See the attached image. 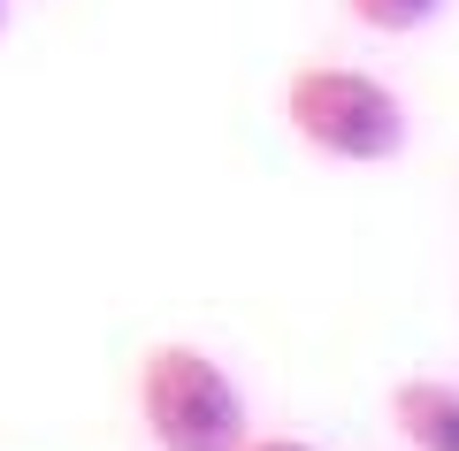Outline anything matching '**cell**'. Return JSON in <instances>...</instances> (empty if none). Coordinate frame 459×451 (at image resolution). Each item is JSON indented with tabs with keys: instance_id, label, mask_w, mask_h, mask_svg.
Returning <instances> with one entry per match:
<instances>
[{
	"instance_id": "obj_1",
	"label": "cell",
	"mask_w": 459,
	"mask_h": 451,
	"mask_svg": "<svg viewBox=\"0 0 459 451\" xmlns=\"http://www.w3.org/2000/svg\"><path fill=\"white\" fill-rule=\"evenodd\" d=\"M276 115L314 161L337 169H391L413 145L406 92L360 62H299L276 92Z\"/></svg>"
},
{
	"instance_id": "obj_2",
	"label": "cell",
	"mask_w": 459,
	"mask_h": 451,
	"mask_svg": "<svg viewBox=\"0 0 459 451\" xmlns=\"http://www.w3.org/2000/svg\"><path fill=\"white\" fill-rule=\"evenodd\" d=\"M131 405L153 451H238L253 436L246 383L192 337H161L138 352Z\"/></svg>"
},
{
	"instance_id": "obj_3",
	"label": "cell",
	"mask_w": 459,
	"mask_h": 451,
	"mask_svg": "<svg viewBox=\"0 0 459 451\" xmlns=\"http://www.w3.org/2000/svg\"><path fill=\"white\" fill-rule=\"evenodd\" d=\"M383 413H391V436L406 451H459V383L452 375H398Z\"/></svg>"
},
{
	"instance_id": "obj_4",
	"label": "cell",
	"mask_w": 459,
	"mask_h": 451,
	"mask_svg": "<svg viewBox=\"0 0 459 451\" xmlns=\"http://www.w3.org/2000/svg\"><path fill=\"white\" fill-rule=\"evenodd\" d=\"M337 8L360 23V31H376V39H413V31H429L452 0H337Z\"/></svg>"
},
{
	"instance_id": "obj_5",
	"label": "cell",
	"mask_w": 459,
	"mask_h": 451,
	"mask_svg": "<svg viewBox=\"0 0 459 451\" xmlns=\"http://www.w3.org/2000/svg\"><path fill=\"white\" fill-rule=\"evenodd\" d=\"M238 451H322V444H314V436H283V429H253Z\"/></svg>"
},
{
	"instance_id": "obj_6",
	"label": "cell",
	"mask_w": 459,
	"mask_h": 451,
	"mask_svg": "<svg viewBox=\"0 0 459 451\" xmlns=\"http://www.w3.org/2000/svg\"><path fill=\"white\" fill-rule=\"evenodd\" d=\"M0 31H8V0H0Z\"/></svg>"
}]
</instances>
